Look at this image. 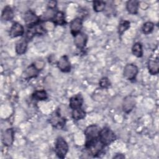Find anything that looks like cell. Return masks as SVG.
I'll return each mask as SVG.
<instances>
[{
	"instance_id": "obj_17",
	"label": "cell",
	"mask_w": 159,
	"mask_h": 159,
	"mask_svg": "<svg viewBox=\"0 0 159 159\" xmlns=\"http://www.w3.org/2000/svg\"><path fill=\"white\" fill-rule=\"evenodd\" d=\"M139 2L137 0L128 1L126 4V9L131 14H136L138 12Z\"/></svg>"
},
{
	"instance_id": "obj_15",
	"label": "cell",
	"mask_w": 159,
	"mask_h": 159,
	"mask_svg": "<svg viewBox=\"0 0 159 159\" xmlns=\"http://www.w3.org/2000/svg\"><path fill=\"white\" fill-rule=\"evenodd\" d=\"M70 107L72 109H76L81 107L83 103V98L80 94L75 95L70 99Z\"/></svg>"
},
{
	"instance_id": "obj_13",
	"label": "cell",
	"mask_w": 159,
	"mask_h": 159,
	"mask_svg": "<svg viewBox=\"0 0 159 159\" xmlns=\"http://www.w3.org/2000/svg\"><path fill=\"white\" fill-rule=\"evenodd\" d=\"M24 34V27L18 22H14L12 24L10 31L9 35L11 37H17L23 35Z\"/></svg>"
},
{
	"instance_id": "obj_28",
	"label": "cell",
	"mask_w": 159,
	"mask_h": 159,
	"mask_svg": "<svg viewBox=\"0 0 159 159\" xmlns=\"http://www.w3.org/2000/svg\"><path fill=\"white\" fill-rule=\"evenodd\" d=\"M33 64L39 71L42 70L45 66V62L42 60H37Z\"/></svg>"
},
{
	"instance_id": "obj_30",
	"label": "cell",
	"mask_w": 159,
	"mask_h": 159,
	"mask_svg": "<svg viewBox=\"0 0 159 159\" xmlns=\"http://www.w3.org/2000/svg\"><path fill=\"white\" fill-rule=\"evenodd\" d=\"M125 156L122 153H117L116 156L114 157V158H124Z\"/></svg>"
},
{
	"instance_id": "obj_9",
	"label": "cell",
	"mask_w": 159,
	"mask_h": 159,
	"mask_svg": "<svg viewBox=\"0 0 159 159\" xmlns=\"http://www.w3.org/2000/svg\"><path fill=\"white\" fill-rule=\"evenodd\" d=\"M57 66L58 69L64 73L70 72L71 70V65L66 55H63L57 61Z\"/></svg>"
},
{
	"instance_id": "obj_14",
	"label": "cell",
	"mask_w": 159,
	"mask_h": 159,
	"mask_svg": "<svg viewBox=\"0 0 159 159\" xmlns=\"http://www.w3.org/2000/svg\"><path fill=\"white\" fill-rule=\"evenodd\" d=\"M39 71H40L32 63L22 73V76L24 79L29 80L32 78L37 77L39 73Z\"/></svg>"
},
{
	"instance_id": "obj_20",
	"label": "cell",
	"mask_w": 159,
	"mask_h": 159,
	"mask_svg": "<svg viewBox=\"0 0 159 159\" xmlns=\"http://www.w3.org/2000/svg\"><path fill=\"white\" fill-rule=\"evenodd\" d=\"M34 99L37 101H45L47 99L48 96L47 92L43 89L37 90L32 95Z\"/></svg>"
},
{
	"instance_id": "obj_25",
	"label": "cell",
	"mask_w": 159,
	"mask_h": 159,
	"mask_svg": "<svg viewBox=\"0 0 159 159\" xmlns=\"http://www.w3.org/2000/svg\"><path fill=\"white\" fill-rule=\"evenodd\" d=\"M130 22L128 20H121L118 27V33L120 35H122L129 27Z\"/></svg>"
},
{
	"instance_id": "obj_4",
	"label": "cell",
	"mask_w": 159,
	"mask_h": 159,
	"mask_svg": "<svg viewBox=\"0 0 159 159\" xmlns=\"http://www.w3.org/2000/svg\"><path fill=\"white\" fill-rule=\"evenodd\" d=\"M24 20L25 24L29 28L34 27L39 24L40 22V17L37 16L35 13L31 10L27 11L24 14Z\"/></svg>"
},
{
	"instance_id": "obj_24",
	"label": "cell",
	"mask_w": 159,
	"mask_h": 159,
	"mask_svg": "<svg viewBox=\"0 0 159 159\" xmlns=\"http://www.w3.org/2000/svg\"><path fill=\"white\" fill-rule=\"evenodd\" d=\"M106 2L102 1H94L93 2V9L95 12H99L103 11L106 8Z\"/></svg>"
},
{
	"instance_id": "obj_2",
	"label": "cell",
	"mask_w": 159,
	"mask_h": 159,
	"mask_svg": "<svg viewBox=\"0 0 159 159\" xmlns=\"http://www.w3.org/2000/svg\"><path fill=\"white\" fill-rule=\"evenodd\" d=\"M116 139V135L109 127H106L102 129H101L99 135V140L104 146L110 145Z\"/></svg>"
},
{
	"instance_id": "obj_16",
	"label": "cell",
	"mask_w": 159,
	"mask_h": 159,
	"mask_svg": "<svg viewBox=\"0 0 159 159\" xmlns=\"http://www.w3.org/2000/svg\"><path fill=\"white\" fill-rule=\"evenodd\" d=\"M27 48V40L25 38L18 40L16 44V52L18 55H22L25 53Z\"/></svg>"
},
{
	"instance_id": "obj_1",
	"label": "cell",
	"mask_w": 159,
	"mask_h": 159,
	"mask_svg": "<svg viewBox=\"0 0 159 159\" xmlns=\"http://www.w3.org/2000/svg\"><path fill=\"white\" fill-rule=\"evenodd\" d=\"M100 130V127L95 124L90 125L87 127L84 131V135L86 137L85 145L98 140Z\"/></svg>"
},
{
	"instance_id": "obj_12",
	"label": "cell",
	"mask_w": 159,
	"mask_h": 159,
	"mask_svg": "<svg viewBox=\"0 0 159 159\" xmlns=\"http://www.w3.org/2000/svg\"><path fill=\"white\" fill-rule=\"evenodd\" d=\"M88 37L86 34L80 32L74 37V43L78 48H83L87 43Z\"/></svg>"
},
{
	"instance_id": "obj_10",
	"label": "cell",
	"mask_w": 159,
	"mask_h": 159,
	"mask_svg": "<svg viewBox=\"0 0 159 159\" xmlns=\"http://www.w3.org/2000/svg\"><path fill=\"white\" fill-rule=\"evenodd\" d=\"M148 69L152 75H156L159 72V61L158 57H151L148 61Z\"/></svg>"
},
{
	"instance_id": "obj_26",
	"label": "cell",
	"mask_w": 159,
	"mask_h": 159,
	"mask_svg": "<svg viewBox=\"0 0 159 159\" xmlns=\"http://www.w3.org/2000/svg\"><path fill=\"white\" fill-rule=\"evenodd\" d=\"M154 29V24L152 22H145L142 27V30L143 34H148L151 33Z\"/></svg>"
},
{
	"instance_id": "obj_18",
	"label": "cell",
	"mask_w": 159,
	"mask_h": 159,
	"mask_svg": "<svg viewBox=\"0 0 159 159\" xmlns=\"http://www.w3.org/2000/svg\"><path fill=\"white\" fill-rule=\"evenodd\" d=\"M52 21L57 25H64L66 23L65 14L61 11H57Z\"/></svg>"
},
{
	"instance_id": "obj_27",
	"label": "cell",
	"mask_w": 159,
	"mask_h": 159,
	"mask_svg": "<svg viewBox=\"0 0 159 159\" xmlns=\"http://www.w3.org/2000/svg\"><path fill=\"white\" fill-rule=\"evenodd\" d=\"M99 85L101 88L106 89L111 85V83L107 77H103L99 80Z\"/></svg>"
},
{
	"instance_id": "obj_5",
	"label": "cell",
	"mask_w": 159,
	"mask_h": 159,
	"mask_svg": "<svg viewBox=\"0 0 159 159\" xmlns=\"http://www.w3.org/2000/svg\"><path fill=\"white\" fill-rule=\"evenodd\" d=\"M139 72L138 67L132 63L127 64L124 68L123 71V75L125 78H126L128 80L132 81L135 79L137 74Z\"/></svg>"
},
{
	"instance_id": "obj_29",
	"label": "cell",
	"mask_w": 159,
	"mask_h": 159,
	"mask_svg": "<svg viewBox=\"0 0 159 159\" xmlns=\"http://www.w3.org/2000/svg\"><path fill=\"white\" fill-rule=\"evenodd\" d=\"M56 4L57 2L54 1H51L48 2V8H52V9H55V6H56Z\"/></svg>"
},
{
	"instance_id": "obj_21",
	"label": "cell",
	"mask_w": 159,
	"mask_h": 159,
	"mask_svg": "<svg viewBox=\"0 0 159 159\" xmlns=\"http://www.w3.org/2000/svg\"><path fill=\"white\" fill-rule=\"evenodd\" d=\"M132 52L134 55L138 58H140L143 55L142 45L140 42L135 43L132 48Z\"/></svg>"
},
{
	"instance_id": "obj_11",
	"label": "cell",
	"mask_w": 159,
	"mask_h": 159,
	"mask_svg": "<svg viewBox=\"0 0 159 159\" xmlns=\"http://www.w3.org/2000/svg\"><path fill=\"white\" fill-rule=\"evenodd\" d=\"M50 122L54 127L61 129L65 124V119L62 117L58 113L55 112L50 119Z\"/></svg>"
},
{
	"instance_id": "obj_8",
	"label": "cell",
	"mask_w": 159,
	"mask_h": 159,
	"mask_svg": "<svg viewBox=\"0 0 159 159\" xmlns=\"http://www.w3.org/2000/svg\"><path fill=\"white\" fill-rule=\"evenodd\" d=\"M71 34L75 37L76 35L81 32L83 27V20L80 17H76L71 20L70 24Z\"/></svg>"
},
{
	"instance_id": "obj_3",
	"label": "cell",
	"mask_w": 159,
	"mask_h": 159,
	"mask_svg": "<svg viewBox=\"0 0 159 159\" xmlns=\"http://www.w3.org/2000/svg\"><path fill=\"white\" fill-rule=\"evenodd\" d=\"M68 151V145L65 140L59 137L57 139L55 147V152L58 158H64Z\"/></svg>"
},
{
	"instance_id": "obj_19",
	"label": "cell",
	"mask_w": 159,
	"mask_h": 159,
	"mask_svg": "<svg viewBox=\"0 0 159 159\" xmlns=\"http://www.w3.org/2000/svg\"><path fill=\"white\" fill-rule=\"evenodd\" d=\"M14 17V12L12 9L9 6H6L2 11L1 14V18L2 20L6 21L11 20Z\"/></svg>"
},
{
	"instance_id": "obj_23",
	"label": "cell",
	"mask_w": 159,
	"mask_h": 159,
	"mask_svg": "<svg viewBox=\"0 0 159 159\" xmlns=\"http://www.w3.org/2000/svg\"><path fill=\"white\" fill-rule=\"evenodd\" d=\"M57 12H55L54 9L48 8L47 10L44 12L42 17V19L44 21H52L55 15Z\"/></svg>"
},
{
	"instance_id": "obj_6",
	"label": "cell",
	"mask_w": 159,
	"mask_h": 159,
	"mask_svg": "<svg viewBox=\"0 0 159 159\" xmlns=\"http://www.w3.org/2000/svg\"><path fill=\"white\" fill-rule=\"evenodd\" d=\"M135 104H136V100L134 96L131 95L126 96L122 102L123 111L126 114L130 112L134 109V107H135Z\"/></svg>"
},
{
	"instance_id": "obj_7",
	"label": "cell",
	"mask_w": 159,
	"mask_h": 159,
	"mask_svg": "<svg viewBox=\"0 0 159 159\" xmlns=\"http://www.w3.org/2000/svg\"><path fill=\"white\" fill-rule=\"evenodd\" d=\"M14 131L12 128H8L2 134V142L6 146H11L14 142Z\"/></svg>"
},
{
	"instance_id": "obj_22",
	"label": "cell",
	"mask_w": 159,
	"mask_h": 159,
	"mask_svg": "<svg viewBox=\"0 0 159 159\" xmlns=\"http://www.w3.org/2000/svg\"><path fill=\"white\" fill-rule=\"evenodd\" d=\"M86 116V112L81 108H78L76 109H73L72 117L76 120H79L83 119Z\"/></svg>"
}]
</instances>
